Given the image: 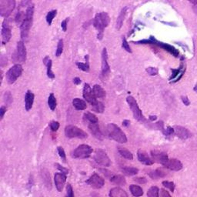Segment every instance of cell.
<instances>
[{
  "mask_svg": "<svg viewBox=\"0 0 197 197\" xmlns=\"http://www.w3.org/2000/svg\"><path fill=\"white\" fill-rule=\"evenodd\" d=\"M34 15V4H31L30 6L26 9L25 18L20 25V35L22 40H26L29 37V31L32 24Z\"/></svg>",
  "mask_w": 197,
  "mask_h": 197,
  "instance_id": "cell-1",
  "label": "cell"
},
{
  "mask_svg": "<svg viewBox=\"0 0 197 197\" xmlns=\"http://www.w3.org/2000/svg\"><path fill=\"white\" fill-rule=\"evenodd\" d=\"M110 22V17L106 12H99L95 16L92 21V25L98 30L97 38L98 40H102L104 34V29L106 28Z\"/></svg>",
  "mask_w": 197,
  "mask_h": 197,
  "instance_id": "cell-2",
  "label": "cell"
},
{
  "mask_svg": "<svg viewBox=\"0 0 197 197\" xmlns=\"http://www.w3.org/2000/svg\"><path fill=\"white\" fill-rule=\"evenodd\" d=\"M106 131L109 137L117 143H126L127 142L126 134L117 125L114 124V123H110L107 125Z\"/></svg>",
  "mask_w": 197,
  "mask_h": 197,
  "instance_id": "cell-3",
  "label": "cell"
},
{
  "mask_svg": "<svg viewBox=\"0 0 197 197\" xmlns=\"http://www.w3.org/2000/svg\"><path fill=\"white\" fill-rule=\"evenodd\" d=\"M136 44H153V45H158L160 48L163 49L166 51H167L168 53L172 54V56L175 57H178L179 55H180V53H179L178 50L173 47L172 45H169L167 43H164V42H159L158 40H156L153 36H150V38L149 40H141V41H138L136 42Z\"/></svg>",
  "mask_w": 197,
  "mask_h": 197,
  "instance_id": "cell-4",
  "label": "cell"
},
{
  "mask_svg": "<svg viewBox=\"0 0 197 197\" xmlns=\"http://www.w3.org/2000/svg\"><path fill=\"white\" fill-rule=\"evenodd\" d=\"M126 102L129 106L130 109H131V111L133 113V117H134L135 120H136L138 122L141 123H145L146 119H145V116L142 113V110L139 108V105H138L137 102L134 99V97H133L132 96H129L126 98Z\"/></svg>",
  "mask_w": 197,
  "mask_h": 197,
  "instance_id": "cell-5",
  "label": "cell"
},
{
  "mask_svg": "<svg viewBox=\"0 0 197 197\" xmlns=\"http://www.w3.org/2000/svg\"><path fill=\"white\" fill-rule=\"evenodd\" d=\"M16 0H0V15L2 17L8 18L16 8Z\"/></svg>",
  "mask_w": 197,
  "mask_h": 197,
  "instance_id": "cell-6",
  "label": "cell"
},
{
  "mask_svg": "<svg viewBox=\"0 0 197 197\" xmlns=\"http://www.w3.org/2000/svg\"><path fill=\"white\" fill-rule=\"evenodd\" d=\"M65 135L68 138H78V139H86L88 135L84 130L79 127L69 125L65 128Z\"/></svg>",
  "mask_w": 197,
  "mask_h": 197,
  "instance_id": "cell-7",
  "label": "cell"
},
{
  "mask_svg": "<svg viewBox=\"0 0 197 197\" xmlns=\"http://www.w3.org/2000/svg\"><path fill=\"white\" fill-rule=\"evenodd\" d=\"M22 71H23L22 66H21V64H19V63L14 65L12 67H11L6 74V78L8 83L13 84L17 80L18 78L20 77L22 73Z\"/></svg>",
  "mask_w": 197,
  "mask_h": 197,
  "instance_id": "cell-8",
  "label": "cell"
},
{
  "mask_svg": "<svg viewBox=\"0 0 197 197\" xmlns=\"http://www.w3.org/2000/svg\"><path fill=\"white\" fill-rule=\"evenodd\" d=\"M92 152V148L86 144H82L78 146L74 150L73 156L76 159H86L91 156Z\"/></svg>",
  "mask_w": 197,
  "mask_h": 197,
  "instance_id": "cell-9",
  "label": "cell"
},
{
  "mask_svg": "<svg viewBox=\"0 0 197 197\" xmlns=\"http://www.w3.org/2000/svg\"><path fill=\"white\" fill-rule=\"evenodd\" d=\"M12 59L15 62H19L20 63H24L26 60V49L23 41L17 42L16 45V52L12 56Z\"/></svg>",
  "mask_w": 197,
  "mask_h": 197,
  "instance_id": "cell-10",
  "label": "cell"
},
{
  "mask_svg": "<svg viewBox=\"0 0 197 197\" xmlns=\"http://www.w3.org/2000/svg\"><path fill=\"white\" fill-rule=\"evenodd\" d=\"M94 160L97 164L102 167H108L111 165V160L103 149H96L94 155Z\"/></svg>",
  "mask_w": 197,
  "mask_h": 197,
  "instance_id": "cell-11",
  "label": "cell"
},
{
  "mask_svg": "<svg viewBox=\"0 0 197 197\" xmlns=\"http://www.w3.org/2000/svg\"><path fill=\"white\" fill-rule=\"evenodd\" d=\"M1 36H2V43L3 45L6 44L7 42H9L12 37V27L10 25V21L8 18L5 19L4 22L2 23V32H1Z\"/></svg>",
  "mask_w": 197,
  "mask_h": 197,
  "instance_id": "cell-12",
  "label": "cell"
},
{
  "mask_svg": "<svg viewBox=\"0 0 197 197\" xmlns=\"http://www.w3.org/2000/svg\"><path fill=\"white\" fill-rule=\"evenodd\" d=\"M86 183L94 189H100L104 185V179L99 174L94 173L89 177V180L86 181Z\"/></svg>",
  "mask_w": 197,
  "mask_h": 197,
  "instance_id": "cell-13",
  "label": "cell"
},
{
  "mask_svg": "<svg viewBox=\"0 0 197 197\" xmlns=\"http://www.w3.org/2000/svg\"><path fill=\"white\" fill-rule=\"evenodd\" d=\"M151 156H152V159H153L154 162L162 164V166H165L169 159L166 152H161L159 150L151 151Z\"/></svg>",
  "mask_w": 197,
  "mask_h": 197,
  "instance_id": "cell-14",
  "label": "cell"
},
{
  "mask_svg": "<svg viewBox=\"0 0 197 197\" xmlns=\"http://www.w3.org/2000/svg\"><path fill=\"white\" fill-rule=\"evenodd\" d=\"M82 95H83V98L86 99V101H87L91 105L96 101V98L95 95H94L93 90L91 88V86H89V84L86 83L84 85Z\"/></svg>",
  "mask_w": 197,
  "mask_h": 197,
  "instance_id": "cell-15",
  "label": "cell"
},
{
  "mask_svg": "<svg viewBox=\"0 0 197 197\" xmlns=\"http://www.w3.org/2000/svg\"><path fill=\"white\" fill-rule=\"evenodd\" d=\"M110 72V66L108 63V53L106 49L104 48L102 51V74L106 76Z\"/></svg>",
  "mask_w": 197,
  "mask_h": 197,
  "instance_id": "cell-16",
  "label": "cell"
},
{
  "mask_svg": "<svg viewBox=\"0 0 197 197\" xmlns=\"http://www.w3.org/2000/svg\"><path fill=\"white\" fill-rule=\"evenodd\" d=\"M54 181L56 184V187L59 192H61L64 187L66 181V175L63 172H57L55 174Z\"/></svg>",
  "mask_w": 197,
  "mask_h": 197,
  "instance_id": "cell-17",
  "label": "cell"
},
{
  "mask_svg": "<svg viewBox=\"0 0 197 197\" xmlns=\"http://www.w3.org/2000/svg\"><path fill=\"white\" fill-rule=\"evenodd\" d=\"M138 159L140 162L146 166H151L154 163V161L152 158L147 154V152H145L143 149H139L137 152Z\"/></svg>",
  "mask_w": 197,
  "mask_h": 197,
  "instance_id": "cell-18",
  "label": "cell"
},
{
  "mask_svg": "<svg viewBox=\"0 0 197 197\" xmlns=\"http://www.w3.org/2000/svg\"><path fill=\"white\" fill-rule=\"evenodd\" d=\"M88 128L90 131L91 134L96 138L99 140H102L103 139V134L102 131L99 129L98 123H88Z\"/></svg>",
  "mask_w": 197,
  "mask_h": 197,
  "instance_id": "cell-19",
  "label": "cell"
},
{
  "mask_svg": "<svg viewBox=\"0 0 197 197\" xmlns=\"http://www.w3.org/2000/svg\"><path fill=\"white\" fill-rule=\"evenodd\" d=\"M174 129H175L176 135L179 138H180V139H186L191 137L192 134L191 133H190V131L187 129H185V127L176 126L174 127Z\"/></svg>",
  "mask_w": 197,
  "mask_h": 197,
  "instance_id": "cell-20",
  "label": "cell"
},
{
  "mask_svg": "<svg viewBox=\"0 0 197 197\" xmlns=\"http://www.w3.org/2000/svg\"><path fill=\"white\" fill-rule=\"evenodd\" d=\"M164 167L172 171H180L183 168V164L178 159H169L168 162H167V164Z\"/></svg>",
  "mask_w": 197,
  "mask_h": 197,
  "instance_id": "cell-21",
  "label": "cell"
},
{
  "mask_svg": "<svg viewBox=\"0 0 197 197\" xmlns=\"http://www.w3.org/2000/svg\"><path fill=\"white\" fill-rule=\"evenodd\" d=\"M35 96L31 91H27L25 95V108L26 111H29L32 108Z\"/></svg>",
  "mask_w": 197,
  "mask_h": 197,
  "instance_id": "cell-22",
  "label": "cell"
},
{
  "mask_svg": "<svg viewBox=\"0 0 197 197\" xmlns=\"http://www.w3.org/2000/svg\"><path fill=\"white\" fill-rule=\"evenodd\" d=\"M43 63L45 66L47 67V76L49 79H54L55 74L53 73L52 70V66H53V62H52L51 59L49 56H45L43 59Z\"/></svg>",
  "mask_w": 197,
  "mask_h": 197,
  "instance_id": "cell-23",
  "label": "cell"
},
{
  "mask_svg": "<svg viewBox=\"0 0 197 197\" xmlns=\"http://www.w3.org/2000/svg\"><path fill=\"white\" fill-rule=\"evenodd\" d=\"M110 196L111 197H128L126 192L120 187H115L110 190Z\"/></svg>",
  "mask_w": 197,
  "mask_h": 197,
  "instance_id": "cell-24",
  "label": "cell"
},
{
  "mask_svg": "<svg viewBox=\"0 0 197 197\" xmlns=\"http://www.w3.org/2000/svg\"><path fill=\"white\" fill-rule=\"evenodd\" d=\"M73 105L74 108L77 110H84L87 108V104H86V101L79 98H75L73 99Z\"/></svg>",
  "mask_w": 197,
  "mask_h": 197,
  "instance_id": "cell-25",
  "label": "cell"
},
{
  "mask_svg": "<svg viewBox=\"0 0 197 197\" xmlns=\"http://www.w3.org/2000/svg\"><path fill=\"white\" fill-rule=\"evenodd\" d=\"M127 9H128V7H124L120 12V15H119L118 18H117L116 20V28L117 29H120L121 27L123 26V21H124L125 17H126V15L127 12Z\"/></svg>",
  "mask_w": 197,
  "mask_h": 197,
  "instance_id": "cell-26",
  "label": "cell"
},
{
  "mask_svg": "<svg viewBox=\"0 0 197 197\" xmlns=\"http://www.w3.org/2000/svg\"><path fill=\"white\" fill-rule=\"evenodd\" d=\"M92 90H93L94 95H95L96 98H104L106 95V91L104 90L103 88L102 87L99 85H95L92 88Z\"/></svg>",
  "mask_w": 197,
  "mask_h": 197,
  "instance_id": "cell-27",
  "label": "cell"
},
{
  "mask_svg": "<svg viewBox=\"0 0 197 197\" xmlns=\"http://www.w3.org/2000/svg\"><path fill=\"white\" fill-rule=\"evenodd\" d=\"M42 180H43V183H45V185L49 189V190H51L52 188V182H51V178H50V175L49 173L48 170L47 169H43L42 171Z\"/></svg>",
  "mask_w": 197,
  "mask_h": 197,
  "instance_id": "cell-28",
  "label": "cell"
},
{
  "mask_svg": "<svg viewBox=\"0 0 197 197\" xmlns=\"http://www.w3.org/2000/svg\"><path fill=\"white\" fill-rule=\"evenodd\" d=\"M149 176L152 179V180H158L159 178H162L167 176V172L162 169H157L155 171L149 172Z\"/></svg>",
  "mask_w": 197,
  "mask_h": 197,
  "instance_id": "cell-29",
  "label": "cell"
},
{
  "mask_svg": "<svg viewBox=\"0 0 197 197\" xmlns=\"http://www.w3.org/2000/svg\"><path fill=\"white\" fill-rule=\"evenodd\" d=\"M110 180L118 185H125L126 184V179L121 175H113Z\"/></svg>",
  "mask_w": 197,
  "mask_h": 197,
  "instance_id": "cell-30",
  "label": "cell"
},
{
  "mask_svg": "<svg viewBox=\"0 0 197 197\" xmlns=\"http://www.w3.org/2000/svg\"><path fill=\"white\" fill-rule=\"evenodd\" d=\"M129 190L133 196H134L135 197H139L143 195V190L139 185H131L129 186Z\"/></svg>",
  "mask_w": 197,
  "mask_h": 197,
  "instance_id": "cell-31",
  "label": "cell"
},
{
  "mask_svg": "<svg viewBox=\"0 0 197 197\" xmlns=\"http://www.w3.org/2000/svg\"><path fill=\"white\" fill-rule=\"evenodd\" d=\"M83 118L89 123H98V118L96 117V115H94L93 113H90V112L85 113Z\"/></svg>",
  "mask_w": 197,
  "mask_h": 197,
  "instance_id": "cell-32",
  "label": "cell"
},
{
  "mask_svg": "<svg viewBox=\"0 0 197 197\" xmlns=\"http://www.w3.org/2000/svg\"><path fill=\"white\" fill-rule=\"evenodd\" d=\"M86 59V63H76V66H78L79 69L84 71V72H89V55H86L85 56Z\"/></svg>",
  "mask_w": 197,
  "mask_h": 197,
  "instance_id": "cell-33",
  "label": "cell"
},
{
  "mask_svg": "<svg viewBox=\"0 0 197 197\" xmlns=\"http://www.w3.org/2000/svg\"><path fill=\"white\" fill-rule=\"evenodd\" d=\"M121 170L126 176H135L139 172V169L136 168V167H126L122 168Z\"/></svg>",
  "mask_w": 197,
  "mask_h": 197,
  "instance_id": "cell-34",
  "label": "cell"
},
{
  "mask_svg": "<svg viewBox=\"0 0 197 197\" xmlns=\"http://www.w3.org/2000/svg\"><path fill=\"white\" fill-rule=\"evenodd\" d=\"M92 110L97 113H102L104 112V110H105L103 103L97 100L93 104H92Z\"/></svg>",
  "mask_w": 197,
  "mask_h": 197,
  "instance_id": "cell-35",
  "label": "cell"
},
{
  "mask_svg": "<svg viewBox=\"0 0 197 197\" xmlns=\"http://www.w3.org/2000/svg\"><path fill=\"white\" fill-rule=\"evenodd\" d=\"M118 152L123 157L126 158L127 159H133V155L129 150L123 147H118Z\"/></svg>",
  "mask_w": 197,
  "mask_h": 197,
  "instance_id": "cell-36",
  "label": "cell"
},
{
  "mask_svg": "<svg viewBox=\"0 0 197 197\" xmlns=\"http://www.w3.org/2000/svg\"><path fill=\"white\" fill-rule=\"evenodd\" d=\"M48 105L49 106L50 110H55L56 108V106H57V101L56 97H55L54 94L51 93L49 95L48 98Z\"/></svg>",
  "mask_w": 197,
  "mask_h": 197,
  "instance_id": "cell-37",
  "label": "cell"
},
{
  "mask_svg": "<svg viewBox=\"0 0 197 197\" xmlns=\"http://www.w3.org/2000/svg\"><path fill=\"white\" fill-rule=\"evenodd\" d=\"M159 190L157 186H152L147 192V197H159Z\"/></svg>",
  "mask_w": 197,
  "mask_h": 197,
  "instance_id": "cell-38",
  "label": "cell"
},
{
  "mask_svg": "<svg viewBox=\"0 0 197 197\" xmlns=\"http://www.w3.org/2000/svg\"><path fill=\"white\" fill-rule=\"evenodd\" d=\"M56 14H57V10H52L47 13L45 19H46V22H47V23H48V25L51 26L52 22H53V19H54L55 16H56Z\"/></svg>",
  "mask_w": 197,
  "mask_h": 197,
  "instance_id": "cell-39",
  "label": "cell"
},
{
  "mask_svg": "<svg viewBox=\"0 0 197 197\" xmlns=\"http://www.w3.org/2000/svg\"><path fill=\"white\" fill-rule=\"evenodd\" d=\"M3 99H4L5 103H6V105H7V106H10L11 104H12V101H13L12 94H11V92H9V91L5 92L4 96H3Z\"/></svg>",
  "mask_w": 197,
  "mask_h": 197,
  "instance_id": "cell-40",
  "label": "cell"
},
{
  "mask_svg": "<svg viewBox=\"0 0 197 197\" xmlns=\"http://www.w3.org/2000/svg\"><path fill=\"white\" fill-rule=\"evenodd\" d=\"M181 69H182V65L180 66V67L179 68V69H171V71H172V76H171V77L169 78L170 82L175 80V79L178 77L180 72H181Z\"/></svg>",
  "mask_w": 197,
  "mask_h": 197,
  "instance_id": "cell-41",
  "label": "cell"
},
{
  "mask_svg": "<svg viewBox=\"0 0 197 197\" xmlns=\"http://www.w3.org/2000/svg\"><path fill=\"white\" fill-rule=\"evenodd\" d=\"M63 47H64V45H63V40H59V41L58 42V44H57V48L56 50V56L57 57L60 56L62 55L63 52Z\"/></svg>",
  "mask_w": 197,
  "mask_h": 197,
  "instance_id": "cell-42",
  "label": "cell"
},
{
  "mask_svg": "<svg viewBox=\"0 0 197 197\" xmlns=\"http://www.w3.org/2000/svg\"><path fill=\"white\" fill-rule=\"evenodd\" d=\"M122 47H123V49L126 50V52H128V53H132V49L129 46V42H127L126 39L125 38L124 36H123V41H122Z\"/></svg>",
  "mask_w": 197,
  "mask_h": 197,
  "instance_id": "cell-43",
  "label": "cell"
},
{
  "mask_svg": "<svg viewBox=\"0 0 197 197\" xmlns=\"http://www.w3.org/2000/svg\"><path fill=\"white\" fill-rule=\"evenodd\" d=\"M162 185L165 187H167V189H169L171 192L173 193L174 190H175V184L173 182H169V181H163L162 182Z\"/></svg>",
  "mask_w": 197,
  "mask_h": 197,
  "instance_id": "cell-44",
  "label": "cell"
},
{
  "mask_svg": "<svg viewBox=\"0 0 197 197\" xmlns=\"http://www.w3.org/2000/svg\"><path fill=\"white\" fill-rule=\"evenodd\" d=\"M57 150H58V153H59V155L60 158L63 159V162H66V152H65V150L63 149V148L61 147V146H59V147L57 148Z\"/></svg>",
  "mask_w": 197,
  "mask_h": 197,
  "instance_id": "cell-45",
  "label": "cell"
},
{
  "mask_svg": "<svg viewBox=\"0 0 197 197\" xmlns=\"http://www.w3.org/2000/svg\"><path fill=\"white\" fill-rule=\"evenodd\" d=\"M146 71L149 76H156L158 74V72H159L157 68L155 67H148L146 69Z\"/></svg>",
  "mask_w": 197,
  "mask_h": 197,
  "instance_id": "cell-46",
  "label": "cell"
},
{
  "mask_svg": "<svg viewBox=\"0 0 197 197\" xmlns=\"http://www.w3.org/2000/svg\"><path fill=\"white\" fill-rule=\"evenodd\" d=\"M66 197H74V192H73V189L72 187L71 184L68 183L67 186H66Z\"/></svg>",
  "mask_w": 197,
  "mask_h": 197,
  "instance_id": "cell-47",
  "label": "cell"
},
{
  "mask_svg": "<svg viewBox=\"0 0 197 197\" xmlns=\"http://www.w3.org/2000/svg\"><path fill=\"white\" fill-rule=\"evenodd\" d=\"M49 126H50V129H51V130L53 132H56L57 130L59 129V128L60 125H59V123L57 121H52L51 123H49Z\"/></svg>",
  "mask_w": 197,
  "mask_h": 197,
  "instance_id": "cell-48",
  "label": "cell"
},
{
  "mask_svg": "<svg viewBox=\"0 0 197 197\" xmlns=\"http://www.w3.org/2000/svg\"><path fill=\"white\" fill-rule=\"evenodd\" d=\"M185 65L182 64V69H181V72H180V75H179V76L176 78V79H175V80H173V81H172V82H170L171 83H174V82H178V81L180 80V79H181L182 77H183V76L184 75V73H185Z\"/></svg>",
  "mask_w": 197,
  "mask_h": 197,
  "instance_id": "cell-49",
  "label": "cell"
},
{
  "mask_svg": "<svg viewBox=\"0 0 197 197\" xmlns=\"http://www.w3.org/2000/svg\"><path fill=\"white\" fill-rule=\"evenodd\" d=\"M162 132H163V133L166 135V136H172V135L175 133V129H174L173 128H172V127L169 126V127H167V129H163V131Z\"/></svg>",
  "mask_w": 197,
  "mask_h": 197,
  "instance_id": "cell-50",
  "label": "cell"
},
{
  "mask_svg": "<svg viewBox=\"0 0 197 197\" xmlns=\"http://www.w3.org/2000/svg\"><path fill=\"white\" fill-rule=\"evenodd\" d=\"M99 171H100V172H102V173L103 174V175H105V176L106 177V178H109L110 180L111 179V177L113 176V174L112 173V172L106 170V169H99Z\"/></svg>",
  "mask_w": 197,
  "mask_h": 197,
  "instance_id": "cell-51",
  "label": "cell"
},
{
  "mask_svg": "<svg viewBox=\"0 0 197 197\" xmlns=\"http://www.w3.org/2000/svg\"><path fill=\"white\" fill-rule=\"evenodd\" d=\"M133 180L139 184H146L147 183V180L145 177H136V178L133 179Z\"/></svg>",
  "mask_w": 197,
  "mask_h": 197,
  "instance_id": "cell-52",
  "label": "cell"
},
{
  "mask_svg": "<svg viewBox=\"0 0 197 197\" xmlns=\"http://www.w3.org/2000/svg\"><path fill=\"white\" fill-rule=\"evenodd\" d=\"M56 166L57 167V169H59V170H60L62 172H63V173H64V174H66V175H67L68 173H69V170H68L67 169H66V168H64V167H61V166L59 165V164H58V163H56Z\"/></svg>",
  "mask_w": 197,
  "mask_h": 197,
  "instance_id": "cell-53",
  "label": "cell"
},
{
  "mask_svg": "<svg viewBox=\"0 0 197 197\" xmlns=\"http://www.w3.org/2000/svg\"><path fill=\"white\" fill-rule=\"evenodd\" d=\"M189 2L193 5V11L197 15V0H189Z\"/></svg>",
  "mask_w": 197,
  "mask_h": 197,
  "instance_id": "cell-54",
  "label": "cell"
},
{
  "mask_svg": "<svg viewBox=\"0 0 197 197\" xmlns=\"http://www.w3.org/2000/svg\"><path fill=\"white\" fill-rule=\"evenodd\" d=\"M6 113V108L4 106H1V108H0V120H2L3 117H4L5 113Z\"/></svg>",
  "mask_w": 197,
  "mask_h": 197,
  "instance_id": "cell-55",
  "label": "cell"
},
{
  "mask_svg": "<svg viewBox=\"0 0 197 197\" xmlns=\"http://www.w3.org/2000/svg\"><path fill=\"white\" fill-rule=\"evenodd\" d=\"M67 22H68V18L67 19H64L61 23V27L64 32H66V31L67 30Z\"/></svg>",
  "mask_w": 197,
  "mask_h": 197,
  "instance_id": "cell-56",
  "label": "cell"
},
{
  "mask_svg": "<svg viewBox=\"0 0 197 197\" xmlns=\"http://www.w3.org/2000/svg\"><path fill=\"white\" fill-rule=\"evenodd\" d=\"M160 195L161 197H171L168 191H167L166 190H163V189H161L160 190Z\"/></svg>",
  "mask_w": 197,
  "mask_h": 197,
  "instance_id": "cell-57",
  "label": "cell"
},
{
  "mask_svg": "<svg viewBox=\"0 0 197 197\" xmlns=\"http://www.w3.org/2000/svg\"><path fill=\"white\" fill-rule=\"evenodd\" d=\"M181 99H182V101H183V102L184 103V105H185V106H190V100H189V99L187 98L186 96H182Z\"/></svg>",
  "mask_w": 197,
  "mask_h": 197,
  "instance_id": "cell-58",
  "label": "cell"
},
{
  "mask_svg": "<svg viewBox=\"0 0 197 197\" xmlns=\"http://www.w3.org/2000/svg\"><path fill=\"white\" fill-rule=\"evenodd\" d=\"M81 82H82V81H81L80 78L76 77V78H74V79H73V83H74V84L79 85V84L81 83Z\"/></svg>",
  "mask_w": 197,
  "mask_h": 197,
  "instance_id": "cell-59",
  "label": "cell"
},
{
  "mask_svg": "<svg viewBox=\"0 0 197 197\" xmlns=\"http://www.w3.org/2000/svg\"><path fill=\"white\" fill-rule=\"evenodd\" d=\"M130 124V122L129 120H125L123 121V126H125V127H128L129 126Z\"/></svg>",
  "mask_w": 197,
  "mask_h": 197,
  "instance_id": "cell-60",
  "label": "cell"
},
{
  "mask_svg": "<svg viewBox=\"0 0 197 197\" xmlns=\"http://www.w3.org/2000/svg\"><path fill=\"white\" fill-rule=\"evenodd\" d=\"M149 119L150 121L153 122V121H155V120H157V116H156V115H149Z\"/></svg>",
  "mask_w": 197,
  "mask_h": 197,
  "instance_id": "cell-61",
  "label": "cell"
},
{
  "mask_svg": "<svg viewBox=\"0 0 197 197\" xmlns=\"http://www.w3.org/2000/svg\"><path fill=\"white\" fill-rule=\"evenodd\" d=\"M193 90H194L195 92H197V83H196V86H194V88H193Z\"/></svg>",
  "mask_w": 197,
  "mask_h": 197,
  "instance_id": "cell-62",
  "label": "cell"
}]
</instances>
